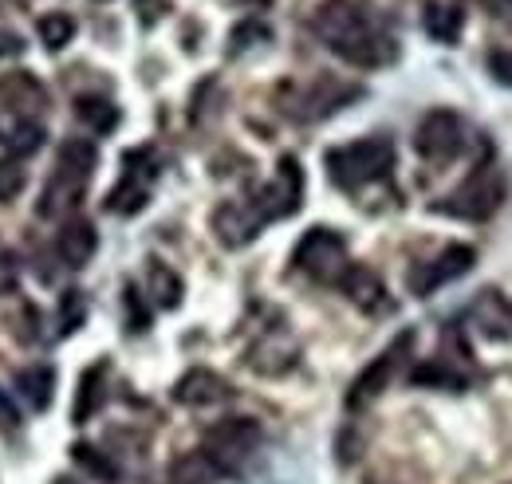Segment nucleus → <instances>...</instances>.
Wrapping results in <instances>:
<instances>
[{"label": "nucleus", "instance_id": "f03ea898", "mask_svg": "<svg viewBox=\"0 0 512 484\" xmlns=\"http://www.w3.org/2000/svg\"><path fill=\"white\" fill-rule=\"evenodd\" d=\"M95 166H99V150L87 138H67L64 146H60L56 170H52V178H48L44 193H40L36 213L40 217H60L67 209H75L87 182H91V174H95Z\"/></svg>", "mask_w": 512, "mask_h": 484}, {"label": "nucleus", "instance_id": "c85d7f7f", "mask_svg": "<svg viewBox=\"0 0 512 484\" xmlns=\"http://www.w3.org/2000/svg\"><path fill=\"white\" fill-rule=\"evenodd\" d=\"M71 457H75L83 469H91L95 477H103V481H115V477H119V473H115V465H111L95 445H75V449H71Z\"/></svg>", "mask_w": 512, "mask_h": 484}, {"label": "nucleus", "instance_id": "f3484780", "mask_svg": "<svg viewBox=\"0 0 512 484\" xmlns=\"http://www.w3.org/2000/svg\"><path fill=\"white\" fill-rule=\"evenodd\" d=\"M292 363H296V343L284 331H268L249 351V366L260 370V374H284Z\"/></svg>", "mask_w": 512, "mask_h": 484}, {"label": "nucleus", "instance_id": "39448f33", "mask_svg": "<svg viewBox=\"0 0 512 484\" xmlns=\"http://www.w3.org/2000/svg\"><path fill=\"white\" fill-rule=\"evenodd\" d=\"M292 264L304 276L320 280V284H339L343 272L351 268L347 264V241L331 229H308L296 244V252H292Z\"/></svg>", "mask_w": 512, "mask_h": 484}, {"label": "nucleus", "instance_id": "f8f14e48", "mask_svg": "<svg viewBox=\"0 0 512 484\" xmlns=\"http://www.w3.org/2000/svg\"><path fill=\"white\" fill-rule=\"evenodd\" d=\"M225 398H229V382H225L221 374H213V370H190V374H182L178 386H174V402H182V406H190V410L217 406V402H225Z\"/></svg>", "mask_w": 512, "mask_h": 484}, {"label": "nucleus", "instance_id": "6ab92c4d", "mask_svg": "<svg viewBox=\"0 0 512 484\" xmlns=\"http://www.w3.org/2000/svg\"><path fill=\"white\" fill-rule=\"evenodd\" d=\"M221 477H225V469H221L205 449L182 453V457L170 465V484H217Z\"/></svg>", "mask_w": 512, "mask_h": 484}, {"label": "nucleus", "instance_id": "0eeeda50", "mask_svg": "<svg viewBox=\"0 0 512 484\" xmlns=\"http://www.w3.org/2000/svg\"><path fill=\"white\" fill-rule=\"evenodd\" d=\"M461 142H465V130L453 111H430L414 130V150L434 166L453 162L461 154Z\"/></svg>", "mask_w": 512, "mask_h": 484}, {"label": "nucleus", "instance_id": "2f4dec72", "mask_svg": "<svg viewBox=\"0 0 512 484\" xmlns=\"http://www.w3.org/2000/svg\"><path fill=\"white\" fill-rule=\"evenodd\" d=\"M16 280H20V264L12 252H0V300L16 292Z\"/></svg>", "mask_w": 512, "mask_h": 484}, {"label": "nucleus", "instance_id": "20e7f679", "mask_svg": "<svg viewBox=\"0 0 512 484\" xmlns=\"http://www.w3.org/2000/svg\"><path fill=\"white\" fill-rule=\"evenodd\" d=\"M501 201H505V178L493 166H481L457 185L438 209L449 217H461V221H489L501 209Z\"/></svg>", "mask_w": 512, "mask_h": 484}, {"label": "nucleus", "instance_id": "4be33fe9", "mask_svg": "<svg viewBox=\"0 0 512 484\" xmlns=\"http://www.w3.org/2000/svg\"><path fill=\"white\" fill-rule=\"evenodd\" d=\"M426 36H434L438 44H453L461 36V24H465V12L457 4H426Z\"/></svg>", "mask_w": 512, "mask_h": 484}, {"label": "nucleus", "instance_id": "a878e982", "mask_svg": "<svg viewBox=\"0 0 512 484\" xmlns=\"http://www.w3.org/2000/svg\"><path fill=\"white\" fill-rule=\"evenodd\" d=\"M36 32H40L48 52H64L67 44H71V36H75V20L67 12H48V16H40Z\"/></svg>", "mask_w": 512, "mask_h": 484}, {"label": "nucleus", "instance_id": "cd10ccee", "mask_svg": "<svg viewBox=\"0 0 512 484\" xmlns=\"http://www.w3.org/2000/svg\"><path fill=\"white\" fill-rule=\"evenodd\" d=\"M410 382H414V386H446V390H461V386H465V378L453 374V370H446L442 363L418 366V370L410 374Z\"/></svg>", "mask_w": 512, "mask_h": 484}, {"label": "nucleus", "instance_id": "393cba45", "mask_svg": "<svg viewBox=\"0 0 512 484\" xmlns=\"http://www.w3.org/2000/svg\"><path fill=\"white\" fill-rule=\"evenodd\" d=\"M146 197H150L146 182H138L134 174H127L123 182L111 189V197H107V209H111V213H123V217H130V213H138V209L146 205Z\"/></svg>", "mask_w": 512, "mask_h": 484}, {"label": "nucleus", "instance_id": "5701e85b", "mask_svg": "<svg viewBox=\"0 0 512 484\" xmlns=\"http://www.w3.org/2000/svg\"><path fill=\"white\" fill-rule=\"evenodd\" d=\"M146 288L158 307H178L182 303V276L174 268H166L162 260H150L146 264Z\"/></svg>", "mask_w": 512, "mask_h": 484}, {"label": "nucleus", "instance_id": "c9c22d12", "mask_svg": "<svg viewBox=\"0 0 512 484\" xmlns=\"http://www.w3.org/2000/svg\"><path fill=\"white\" fill-rule=\"evenodd\" d=\"M20 52H24L20 36H16V32H8V28H0V60H4V56H20Z\"/></svg>", "mask_w": 512, "mask_h": 484}, {"label": "nucleus", "instance_id": "a211bd4d", "mask_svg": "<svg viewBox=\"0 0 512 484\" xmlns=\"http://www.w3.org/2000/svg\"><path fill=\"white\" fill-rule=\"evenodd\" d=\"M473 323L481 327V335L485 339H509V331H512V311H509V303L501 300L497 292H481L477 296V303H473Z\"/></svg>", "mask_w": 512, "mask_h": 484}, {"label": "nucleus", "instance_id": "473e14b6", "mask_svg": "<svg viewBox=\"0 0 512 484\" xmlns=\"http://www.w3.org/2000/svg\"><path fill=\"white\" fill-rule=\"evenodd\" d=\"M489 75H493L497 83L512 87V52H493V56H489Z\"/></svg>", "mask_w": 512, "mask_h": 484}, {"label": "nucleus", "instance_id": "412c9836", "mask_svg": "<svg viewBox=\"0 0 512 484\" xmlns=\"http://www.w3.org/2000/svg\"><path fill=\"white\" fill-rule=\"evenodd\" d=\"M52 386H56V370L52 366H28L16 374V390L28 398L32 410H48L52 406Z\"/></svg>", "mask_w": 512, "mask_h": 484}, {"label": "nucleus", "instance_id": "1a4fd4ad", "mask_svg": "<svg viewBox=\"0 0 512 484\" xmlns=\"http://www.w3.org/2000/svg\"><path fill=\"white\" fill-rule=\"evenodd\" d=\"M473 260H477V252H473L469 244H449V248H442L430 264H418V268L410 272V292H414V296H430V292H438L442 284L457 280V276H465V272L473 268Z\"/></svg>", "mask_w": 512, "mask_h": 484}, {"label": "nucleus", "instance_id": "72a5a7b5", "mask_svg": "<svg viewBox=\"0 0 512 484\" xmlns=\"http://www.w3.org/2000/svg\"><path fill=\"white\" fill-rule=\"evenodd\" d=\"M127 307H130V331H146L150 315L142 311V303H138V292H134V288H127Z\"/></svg>", "mask_w": 512, "mask_h": 484}, {"label": "nucleus", "instance_id": "aec40b11", "mask_svg": "<svg viewBox=\"0 0 512 484\" xmlns=\"http://www.w3.org/2000/svg\"><path fill=\"white\" fill-rule=\"evenodd\" d=\"M359 95V87H343V83H335V79H320L308 95H304V119H323V115H331V111H339L347 99H355Z\"/></svg>", "mask_w": 512, "mask_h": 484}, {"label": "nucleus", "instance_id": "bb28decb", "mask_svg": "<svg viewBox=\"0 0 512 484\" xmlns=\"http://www.w3.org/2000/svg\"><path fill=\"white\" fill-rule=\"evenodd\" d=\"M44 142V126L36 119H12V126L4 130V146L12 154H36Z\"/></svg>", "mask_w": 512, "mask_h": 484}, {"label": "nucleus", "instance_id": "2eb2a0df", "mask_svg": "<svg viewBox=\"0 0 512 484\" xmlns=\"http://www.w3.org/2000/svg\"><path fill=\"white\" fill-rule=\"evenodd\" d=\"M56 248H60V260H64L67 268H83L95 256V248H99V233H95L91 221L75 217V221H67L64 229H60Z\"/></svg>", "mask_w": 512, "mask_h": 484}, {"label": "nucleus", "instance_id": "9b49d317", "mask_svg": "<svg viewBox=\"0 0 512 484\" xmlns=\"http://www.w3.org/2000/svg\"><path fill=\"white\" fill-rule=\"evenodd\" d=\"M44 103H48V95H44V87L32 71L0 75V107H8L12 119H32Z\"/></svg>", "mask_w": 512, "mask_h": 484}, {"label": "nucleus", "instance_id": "4468645a", "mask_svg": "<svg viewBox=\"0 0 512 484\" xmlns=\"http://www.w3.org/2000/svg\"><path fill=\"white\" fill-rule=\"evenodd\" d=\"M339 288H343V296L355 303L359 311H383V307H386L383 280H379L371 268H363V264H351V268L343 272Z\"/></svg>", "mask_w": 512, "mask_h": 484}, {"label": "nucleus", "instance_id": "423d86ee", "mask_svg": "<svg viewBox=\"0 0 512 484\" xmlns=\"http://www.w3.org/2000/svg\"><path fill=\"white\" fill-rule=\"evenodd\" d=\"M260 441H264V433H260V425H256L253 418H225V422L205 429V453H209L225 473L241 469L256 449H260Z\"/></svg>", "mask_w": 512, "mask_h": 484}, {"label": "nucleus", "instance_id": "6e6552de", "mask_svg": "<svg viewBox=\"0 0 512 484\" xmlns=\"http://www.w3.org/2000/svg\"><path fill=\"white\" fill-rule=\"evenodd\" d=\"M300 197H304V174H300V162L292 154L280 158L276 166V178L256 193L253 209L260 213V221H272V217H288L300 209Z\"/></svg>", "mask_w": 512, "mask_h": 484}, {"label": "nucleus", "instance_id": "b1692460", "mask_svg": "<svg viewBox=\"0 0 512 484\" xmlns=\"http://www.w3.org/2000/svg\"><path fill=\"white\" fill-rule=\"evenodd\" d=\"M75 115H79V122H87L95 134H107V130L119 126V107L107 103V99H99V95L79 99V103H75Z\"/></svg>", "mask_w": 512, "mask_h": 484}, {"label": "nucleus", "instance_id": "f257e3e1", "mask_svg": "<svg viewBox=\"0 0 512 484\" xmlns=\"http://www.w3.org/2000/svg\"><path fill=\"white\" fill-rule=\"evenodd\" d=\"M320 40L355 67H383L394 60V40L371 24V16L351 0H323L316 12Z\"/></svg>", "mask_w": 512, "mask_h": 484}, {"label": "nucleus", "instance_id": "f704fd0d", "mask_svg": "<svg viewBox=\"0 0 512 484\" xmlns=\"http://www.w3.org/2000/svg\"><path fill=\"white\" fill-rule=\"evenodd\" d=\"M16 425H20V414H16L12 398L0 390V429H16Z\"/></svg>", "mask_w": 512, "mask_h": 484}, {"label": "nucleus", "instance_id": "dca6fc26", "mask_svg": "<svg viewBox=\"0 0 512 484\" xmlns=\"http://www.w3.org/2000/svg\"><path fill=\"white\" fill-rule=\"evenodd\" d=\"M107 402V363H95L83 370V378H79V390H75V406H71V418L75 425H87L95 414H99V406Z\"/></svg>", "mask_w": 512, "mask_h": 484}, {"label": "nucleus", "instance_id": "7c9ffc66", "mask_svg": "<svg viewBox=\"0 0 512 484\" xmlns=\"http://www.w3.org/2000/svg\"><path fill=\"white\" fill-rule=\"evenodd\" d=\"M24 166L16 158H0V201H12L24 189Z\"/></svg>", "mask_w": 512, "mask_h": 484}, {"label": "nucleus", "instance_id": "7ed1b4c3", "mask_svg": "<svg viewBox=\"0 0 512 484\" xmlns=\"http://www.w3.org/2000/svg\"><path fill=\"white\" fill-rule=\"evenodd\" d=\"M327 174L339 189H363L371 182H383L394 166V146L390 138H359L351 146L327 150Z\"/></svg>", "mask_w": 512, "mask_h": 484}, {"label": "nucleus", "instance_id": "ddd939ff", "mask_svg": "<svg viewBox=\"0 0 512 484\" xmlns=\"http://www.w3.org/2000/svg\"><path fill=\"white\" fill-rule=\"evenodd\" d=\"M256 229H260V213H256L253 205L229 201V205H221V209L213 213V233H217V241L229 244V248L249 244L256 237Z\"/></svg>", "mask_w": 512, "mask_h": 484}, {"label": "nucleus", "instance_id": "9d476101", "mask_svg": "<svg viewBox=\"0 0 512 484\" xmlns=\"http://www.w3.org/2000/svg\"><path fill=\"white\" fill-rule=\"evenodd\" d=\"M414 343V335H402V339H394L390 347H386L383 355L375 359V363L367 366L355 382H351V394H347V406L351 410H359V406H367V402H375L379 394H383L386 386H390V378H394V366H398V355L406 351Z\"/></svg>", "mask_w": 512, "mask_h": 484}, {"label": "nucleus", "instance_id": "c756f323", "mask_svg": "<svg viewBox=\"0 0 512 484\" xmlns=\"http://www.w3.org/2000/svg\"><path fill=\"white\" fill-rule=\"evenodd\" d=\"M83 319H87V300H83V292H67L64 300H60V331H64V335L79 331Z\"/></svg>", "mask_w": 512, "mask_h": 484}]
</instances>
